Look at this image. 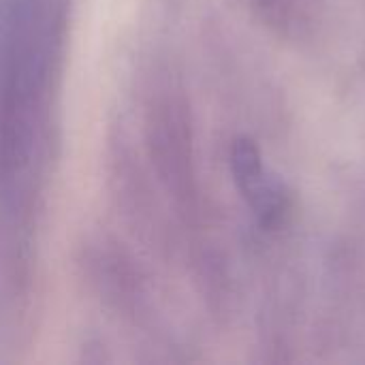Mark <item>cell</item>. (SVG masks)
<instances>
[{"label": "cell", "mask_w": 365, "mask_h": 365, "mask_svg": "<svg viewBox=\"0 0 365 365\" xmlns=\"http://www.w3.org/2000/svg\"><path fill=\"white\" fill-rule=\"evenodd\" d=\"M64 41L66 0H0V214L15 244L41 197Z\"/></svg>", "instance_id": "cell-1"}, {"label": "cell", "mask_w": 365, "mask_h": 365, "mask_svg": "<svg viewBox=\"0 0 365 365\" xmlns=\"http://www.w3.org/2000/svg\"><path fill=\"white\" fill-rule=\"evenodd\" d=\"M143 113L154 173L184 227L203 235L205 207L195 158L192 115L184 90L169 77H156L148 88Z\"/></svg>", "instance_id": "cell-2"}, {"label": "cell", "mask_w": 365, "mask_h": 365, "mask_svg": "<svg viewBox=\"0 0 365 365\" xmlns=\"http://www.w3.org/2000/svg\"><path fill=\"white\" fill-rule=\"evenodd\" d=\"M229 167L237 192L263 229H276L284 222L291 210V197L282 180L267 167L259 145L248 137H237L231 143Z\"/></svg>", "instance_id": "cell-3"}, {"label": "cell", "mask_w": 365, "mask_h": 365, "mask_svg": "<svg viewBox=\"0 0 365 365\" xmlns=\"http://www.w3.org/2000/svg\"><path fill=\"white\" fill-rule=\"evenodd\" d=\"M90 265L92 278L105 299L128 317H135L145 297L141 293V280L137 278L130 261L122 252L105 244H96L90 257Z\"/></svg>", "instance_id": "cell-4"}]
</instances>
